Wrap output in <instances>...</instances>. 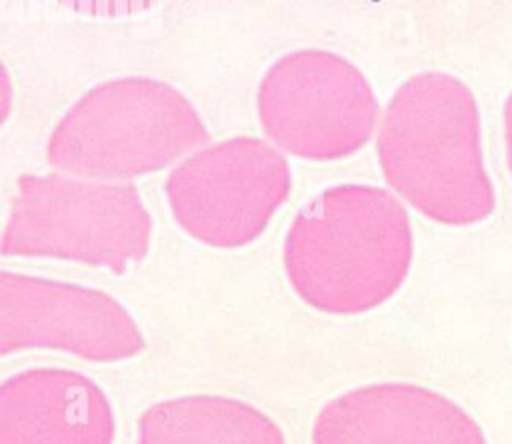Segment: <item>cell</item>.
Wrapping results in <instances>:
<instances>
[{
    "label": "cell",
    "instance_id": "obj_1",
    "mask_svg": "<svg viewBox=\"0 0 512 444\" xmlns=\"http://www.w3.org/2000/svg\"><path fill=\"white\" fill-rule=\"evenodd\" d=\"M412 262V226L394 194L338 184L302 206L284 238L298 296L328 314H360L388 300Z\"/></svg>",
    "mask_w": 512,
    "mask_h": 444
},
{
    "label": "cell",
    "instance_id": "obj_2",
    "mask_svg": "<svg viewBox=\"0 0 512 444\" xmlns=\"http://www.w3.org/2000/svg\"><path fill=\"white\" fill-rule=\"evenodd\" d=\"M376 154L386 182L432 220L468 224L494 206L476 100L446 72H420L396 88Z\"/></svg>",
    "mask_w": 512,
    "mask_h": 444
},
{
    "label": "cell",
    "instance_id": "obj_3",
    "mask_svg": "<svg viewBox=\"0 0 512 444\" xmlns=\"http://www.w3.org/2000/svg\"><path fill=\"white\" fill-rule=\"evenodd\" d=\"M208 140L194 104L172 84L120 76L80 96L54 126L48 162L64 174L124 182L160 170Z\"/></svg>",
    "mask_w": 512,
    "mask_h": 444
},
{
    "label": "cell",
    "instance_id": "obj_4",
    "mask_svg": "<svg viewBox=\"0 0 512 444\" xmlns=\"http://www.w3.org/2000/svg\"><path fill=\"white\" fill-rule=\"evenodd\" d=\"M152 218L130 182L22 174L2 232L4 256H44L124 272L150 244Z\"/></svg>",
    "mask_w": 512,
    "mask_h": 444
},
{
    "label": "cell",
    "instance_id": "obj_5",
    "mask_svg": "<svg viewBox=\"0 0 512 444\" xmlns=\"http://www.w3.org/2000/svg\"><path fill=\"white\" fill-rule=\"evenodd\" d=\"M258 118L282 150L334 160L360 150L378 120V100L358 66L320 48L280 56L258 86Z\"/></svg>",
    "mask_w": 512,
    "mask_h": 444
},
{
    "label": "cell",
    "instance_id": "obj_6",
    "mask_svg": "<svg viewBox=\"0 0 512 444\" xmlns=\"http://www.w3.org/2000/svg\"><path fill=\"white\" fill-rule=\"evenodd\" d=\"M290 188L286 158L254 136L196 150L170 170L164 184L174 220L216 248H238L258 238Z\"/></svg>",
    "mask_w": 512,
    "mask_h": 444
},
{
    "label": "cell",
    "instance_id": "obj_7",
    "mask_svg": "<svg viewBox=\"0 0 512 444\" xmlns=\"http://www.w3.org/2000/svg\"><path fill=\"white\" fill-rule=\"evenodd\" d=\"M48 348L90 362L138 356L144 336L108 292L20 272H0V354Z\"/></svg>",
    "mask_w": 512,
    "mask_h": 444
},
{
    "label": "cell",
    "instance_id": "obj_8",
    "mask_svg": "<svg viewBox=\"0 0 512 444\" xmlns=\"http://www.w3.org/2000/svg\"><path fill=\"white\" fill-rule=\"evenodd\" d=\"M310 444H486L454 400L410 382H374L342 392L316 414Z\"/></svg>",
    "mask_w": 512,
    "mask_h": 444
},
{
    "label": "cell",
    "instance_id": "obj_9",
    "mask_svg": "<svg viewBox=\"0 0 512 444\" xmlns=\"http://www.w3.org/2000/svg\"><path fill=\"white\" fill-rule=\"evenodd\" d=\"M108 394L70 368H26L0 384V444H114Z\"/></svg>",
    "mask_w": 512,
    "mask_h": 444
},
{
    "label": "cell",
    "instance_id": "obj_10",
    "mask_svg": "<svg viewBox=\"0 0 512 444\" xmlns=\"http://www.w3.org/2000/svg\"><path fill=\"white\" fill-rule=\"evenodd\" d=\"M136 444H288L280 424L254 404L224 394H182L150 404Z\"/></svg>",
    "mask_w": 512,
    "mask_h": 444
},
{
    "label": "cell",
    "instance_id": "obj_11",
    "mask_svg": "<svg viewBox=\"0 0 512 444\" xmlns=\"http://www.w3.org/2000/svg\"><path fill=\"white\" fill-rule=\"evenodd\" d=\"M506 146H508V162L512 170V94L506 102Z\"/></svg>",
    "mask_w": 512,
    "mask_h": 444
}]
</instances>
